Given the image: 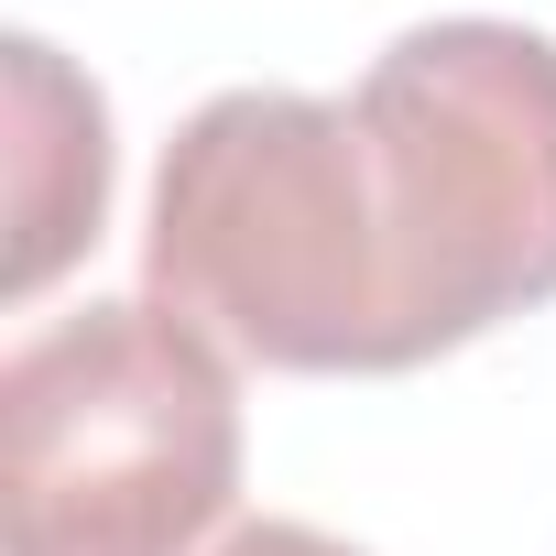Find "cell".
<instances>
[{
    "label": "cell",
    "instance_id": "6da1fadb",
    "mask_svg": "<svg viewBox=\"0 0 556 556\" xmlns=\"http://www.w3.org/2000/svg\"><path fill=\"white\" fill-rule=\"evenodd\" d=\"M142 285L262 371H415L556 295V34L415 23L350 99L218 88L153 164Z\"/></svg>",
    "mask_w": 556,
    "mask_h": 556
},
{
    "label": "cell",
    "instance_id": "7a4b0ae2",
    "mask_svg": "<svg viewBox=\"0 0 556 556\" xmlns=\"http://www.w3.org/2000/svg\"><path fill=\"white\" fill-rule=\"evenodd\" d=\"M240 502L229 350L99 295L0 361V556H207Z\"/></svg>",
    "mask_w": 556,
    "mask_h": 556
},
{
    "label": "cell",
    "instance_id": "3957f363",
    "mask_svg": "<svg viewBox=\"0 0 556 556\" xmlns=\"http://www.w3.org/2000/svg\"><path fill=\"white\" fill-rule=\"evenodd\" d=\"M0 55H12V262H0V295L23 306L110 218V99L45 34H12Z\"/></svg>",
    "mask_w": 556,
    "mask_h": 556
},
{
    "label": "cell",
    "instance_id": "277c9868",
    "mask_svg": "<svg viewBox=\"0 0 556 556\" xmlns=\"http://www.w3.org/2000/svg\"><path fill=\"white\" fill-rule=\"evenodd\" d=\"M207 556H361V545H339V534H317V523H295V513H251V523H229Z\"/></svg>",
    "mask_w": 556,
    "mask_h": 556
}]
</instances>
